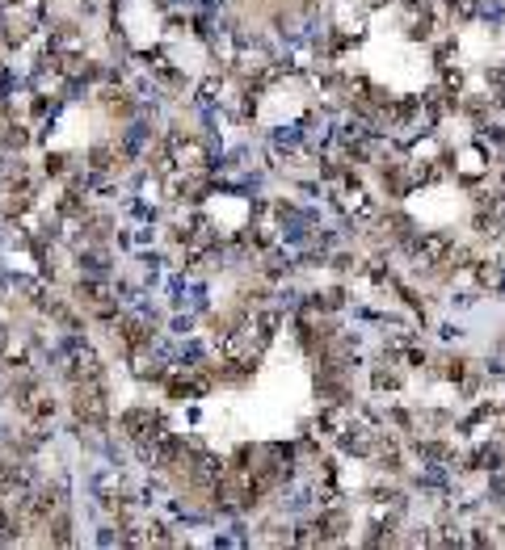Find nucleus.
<instances>
[{
    "instance_id": "4",
    "label": "nucleus",
    "mask_w": 505,
    "mask_h": 550,
    "mask_svg": "<svg viewBox=\"0 0 505 550\" xmlns=\"http://www.w3.org/2000/svg\"><path fill=\"white\" fill-rule=\"evenodd\" d=\"M274 143H278L282 151H295V147L303 143V126H282V131L274 135Z\"/></svg>"
},
{
    "instance_id": "2",
    "label": "nucleus",
    "mask_w": 505,
    "mask_h": 550,
    "mask_svg": "<svg viewBox=\"0 0 505 550\" xmlns=\"http://www.w3.org/2000/svg\"><path fill=\"white\" fill-rule=\"evenodd\" d=\"M476 466H480V471H488V475H497V471H501V450H497V446L476 450Z\"/></svg>"
},
{
    "instance_id": "5",
    "label": "nucleus",
    "mask_w": 505,
    "mask_h": 550,
    "mask_svg": "<svg viewBox=\"0 0 505 550\" xmlns=\"http://www.w3.org/2000/svg\"><path fill=\"white\" fill-rule=\"evenodd\" d=\"M396 387H400V378H396L387 366H379V370H375V391L383 395V391H396Z\"/></svg>"
},
{
    "instance_id": "3",
    "label": "nucleus",
    "mask_w": 505,
    "mask_h": 550,
    "mask_svg": "<svg viewBox=\"0 0 505 550\" xmlns=\"http://www.w3.org/2000/svg\"><path fill=\"white\" fill-rule=\"evenodd\" d=\"M450 13H454V21H472V17H480V0H450Z\"/></svg>"
},
{
    "instance_id": "6",
    "label": "nucleus",
    "mask_w": 505,
    "mask_h": 550,
    "mask_svg": "<svg viewBox=\"0 0 505 550\" xmlns=\"http://www.w3.org/2000/svg\"><path fill=\"white\" fill-rule=\"evenodd\" d=\"M442 374H446V378H463V361H459V357H454L450 366H442Z\"/></svg>"
},
{
    "instance_id": "1",
    "label": "nucleus",
    "mask_w": 505,
    "mask_h": 550,
    "mask_svg": "<svg viewBox=\"0 0 505 550\" xmlns=\"http://www.w3.org/2000/svg\"><path fill=\"white\" fill-rule=\"evenodd\" d=\"M476 282L488 286V290H497V286L505 282V265H501V260H480V265H476Z\"/></svg>"
}]
</instances>
